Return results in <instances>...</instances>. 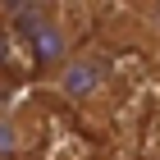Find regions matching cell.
Masks as SVG:
<instances>
[{"mask_svg":"<svg viewBox=\"0 0 160 160\" xmlns=\"http://www.w3.org/2000/svg\"><path fill=\"white\" fill-rule=\"evenodd\" d=\"M9 41H14V37H9V32H5V28H0V64L9 60Z\"/></svg>","mask_w":160,"mask_h":160,"instance_id":"3","label":"cell"},{"mask_svg":"<svg viewBox=\"0 0 160 160\" xmlns=\"http://www.w3.org/2000/svg\"><path fill=\"white\" fill-rule=\"evenodd\" d=\"M114 82V69L101 50H73L69 60L55 69V92L69 105H96Z\"/></svg>","mask_w":160,"mask_h":160,"instance_id":"1","label":"cell"},{"mask_svg":"<svg viewBox=\"0 0 160 160\" xmlns=\"http://www.w3.org/2000/svg\"><path fill=\"white\" fill-rule=\"evenodd\" d=\"M32 142V128H28V114L5 105L0 110V160H18Z\"/></svg>","mask_w":160,"mask_h":160,"instance_id":"2","label":"cell"}]
</instances>
